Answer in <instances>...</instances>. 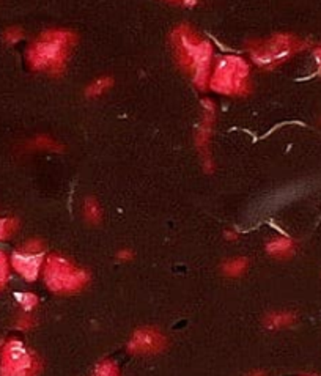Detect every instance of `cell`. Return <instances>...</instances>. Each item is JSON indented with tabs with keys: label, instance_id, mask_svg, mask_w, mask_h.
Masks as SVG:
<instances>
[{
	"label": "cell",
	"instance_id": "6da1fadb",
	"mask_svg": "<svg viewBox=\"0 0 321 376\" xmlns=\"http://www.w3.org/2000/svg\"><path fill=\"white\" fill-rule=\"evenodd\" d=\"M170 41L177 63L191 74L199 90H205L211 76L213 44L188 24L178 26L172 32Z\"/></svg>",
	"mask_w": 321,
	"mask_h": 376
},
{
	"label": "cell",
	"instance_id": "7a4b0ae2",
	"mask_svg": "<svg viewBox=\"0 0 321 376\" xmlns=\"http://www.w3.org/2000/svg\"><path fill=\"white\" fill-rule=\"evenodd\" d=\"M78 36L71 30L52 28L43 32L27 49V62L32 70L49 74H62Z\"/></svg>",
	"mask_w": 321,
	"mask_h": 376
},
{
	"label": "cell",
	"instance_id": "3957f363",
	"mask_svg": "<svg viewBox=\"0 0 321 376\" xmlns=\"http://www.w3.org/2000/svg\"><path fill=\"white\" fill-rule=\"evenodd\" d=\"M251 68L243 57L223 56L210 76L208 85L216 93L226 96H244L251 92Z\"/></svg>",
	"mask_w": 321,
	"mask_h": 376
},
{
	"label": "cell",
	"instance_id": "277c9868",
	"mask_svg": "<svg viewBox=\"0 0 321 376\" xmlns=\"http://www.w3.org/2000/svg\"><path fill=\"white\" fill-rule=\"evenodd\" d=\"M305 48L307 43L290 33H279L268 40L251 41L248 44L252 62L263 70H274Z\"/></svg>",
	"mask_w": 321,
	"mask_h": 376
},
{
	"label": "cell",
	"instance_id": "5b68a950",
	"mask_svg": "<svg viewBox=\"0 0 321 376\" xmlns=\"http://www.w3.org/2000/svg\"><path fill=\"white\" fill-rule=\"evenodd\" d=\"M90 276L85 269L73 265L58 255H51L44 265V282L57 295H73L87 287Z\"/></svg>",
	"mask_w": 321,
	"mask_h": 376
},
{
	"label": "cell",
	"instance_id": "8992f818",
	"mask_svg": "<svg viewBox=\"0 0 321 376\" xmlns=\"http://www.w3.org/2000/svg\"><path fill=\"white\" fill-rule=\"evenodd\" d=\"M41 360L26 348L19 340H10L4 345L0 355V376H38Z\"/></svg>",
	"mask_w": 321,
	"mask_h": 376
},
{
	"label": "cell",
	"instance_id": "52a82bcc",
	"mask_svg": "<svg viewBox=\"0 0 321 376\" xmlns=\"http://www.w3.org/2000/svg\"><path fill=\"white\" fill-rule=\"evenodd\" d=\"M216 122V108L210 100L204 101V117H201L200 126L196 134V145L199 153L204 157V165L208 174H211L214 169L213 157H211V135H213V127Z\"/></svg>",
	"mask_w": 321,
	"mask_h": 376
},
{
	"label": "cell",
	"instance_id": "ba28073f",
	"mask_svg": "<svg viewBox=\"0 0 321 376\" xmlns=\"http://www.w3.org/2000/svg\"><path fill=\"white\" fill-rule=\"evenodd\" d=\"M167 347V338L154 328H140L134 333L128 343V351L132 355H154Z\"/></svg>",
	"mask_w": 321,
	"mask_h": 376
},
{
	"label": "cell",
	"instance_id": "9c48e42d",
	"mask_svg": "<svg viewBox=\"0 0 321 376\" xmlns=\"http://www.w3.org/2000/svg\"><path fill=\"white\" fill-rule=\"evenodd\" d=\"M41 263H43L41 254H26L19 251L16 254H13L11 257L13 268L28 282H32L38 277Z\"/></svg>",
	"mask_w": 321,
	"mask_h": 376
},
{
	"label": "cell",
	"instance_id": "30bf717a",
	"mask_svg": "<svg viewBox=\"0 0 321 376\" xmlns=\"http://www.w3.org/2000/svg\"><path fill=\"white\" fill-rule=\"evenodd\" d=\"M266 251H268V254L273 255V257H275V258H288V257H291V255H293L295 244L290 238L280 236V238L273 239L271 243H268Z\"/></svg>",
	"mask_w": 321,
	"mask_h": 376
},
{
	"label": "cell",
	"instance_id": "8fae6325",
	"mask_svg": "<svg viewBox=\"0 0 321 376\" xmlns=\"http://www.w3.org/2000/svg\"><path fill=\"white\" fill-rule=\"evenodd\" d=\"M296 321V315L293 312H273L268 313L265 318V325L270 329L288 328Z\"/></svg>",
	"mask_w": 321,
	"mask_h": 376
},
{
	"label": "cell",
	"instance_id": "7c38bea8",
	"mask_svg": "<svg viewBox=\"0 0 321 376\" xmlns=\"http://www.w3.org/2000/svg\"><path fill=\"white\" fill-rule=\"evenodd\" d=\"M82 213H84L85 221L92 225H98L102 221V209L95 197L85 199L84 207H82Z\"/></svg>",
	"mask_w": 321,
	"mask_h": 376
},
{
	"label": "cell",
	"instance_id": "4fadbf2b",
	"mask_svg": "<svg viewBox=\"0 0 321 376\" xmlns=\"http://www.w3.org/2000/svg\"><path fill=\"white\" fill-rule=\"evenodd\" d=\"M249 266V260L244 257H238V258H230L226 263H223L222 271L223 274L227 277H240L246 273V269Z\"/></svg>",
	"mask_w": 321,
	"mask_h": 376
},
{
	"label": "cell",
	"instance_id": "5bb4252c",
	"mask_svg": "<svg viewBox=\"0 0 321 376\" xmlns=\"http://www.w3.org/2000/svg\"><path fill=\"white\" fill-rule=\"evenodd\" d=\"M112 85H114V79H112V78H109V76L98 78V79H95L92 84L85 88V95L88 98H98V96L106 93L107 90H110Z\"/></svg>",
	"mask_w": 321,
	"mask_h": 376
},
{
	"label": "cell",
	"instance_id": "9a60e30c",
	"mask_svg": "<svg viewBox=\"0 0 321 376\" xmlns=\"http://www.w3.org/2000/svg\"><path fill=\"white\" fill-rule=\"evenodd\" d=\"M31 148L33 150H41V152H62L63 147L58 144L57 140L48 135H38L31 142Z\"/></svg>",
	"mask_w": 321,
	"mask_h": 376
},
{
	"label": "cell",
	"instance_id": "2e32d148",
	"mask_svg": "<svg viewBox=\"0 0 321 376\" xmlns=\"http://www.w3.org/2000/svg\"><path fill=\"white\" fill-rule=\"evenodd\" d=\"M19 229V222L14 217H5V219H0V241L4 239L11 238L14 233Z\"/></svg>",
	"mask_w": 321,
	"mask_h": 376
},
{
	"label": "cell",
	"instance_id": "e0dca14e",
	"mask_svg": "<svg viewBox=\"0 0 321 376\" xmlns=\"http://www.w3.org/2000/svg\"><path fill=\"white\" fill-rule=\"evenodd\" d=\"M95 376H120V372H118V367L112 360H104V362L96 367Z\"/></svg>",
	"mask_w": 321,
	"mask_h": 376
},
{
	"label": "cell",
	"instance_id": "ac0fdd59",
	"mask_svg": "<svg viewBox=\"0 0 321 376\" xmlns=\"http://www.w3.org/2000/svg\"><path fill=\"white\" fill-rule=\"evenodd\" d=\"M24 38V30L21 27H9L4 32V41L6 44H16Z\"/></svg>",
	"mask_w": 321,
	"mask_h": 376
},
{
	"label": "cell",
	"instance_id": "d6986e66",
	"mask_svg": "<svg viewBox=\"0 0 321 376\" xmlns=\"http://www.w3.org/2000/svg\"><path fill=\"white\" fill-rule=\"evenodd\" d=\"M18 301L26 312H31L33 307L38 304V298H36L33 293H22V295H18Z\"/></svg>",
	"mask_w": 321,
	"mask_h": 376
},
{
	"label": "cell",
	"instance_id": "ffe728a7",
	"mask_svg": "<svg viewBox=\"0 0 321 376\" xmlns=\"http://www.w3.org/2000/svg\"><path fill=\"white\" fill-rule=\"evenodd\" d=\"M44 251V243L41 239H28L27 243L21 246V252L26 254H41Z\"/></svg>",
	"mask_w": 321,
	"mask_h": 376
},
{
	"label": "cell",
	"instance_id": "44dd1931",
	"mask_svg": "<svg viewBox=\"0 0 321 376\" xmlns=\"http://www.w3.org/2000/svg\"><path fill=\"white\" fill-rule=\"evenodd\" d=\"M9 258H6V255L4 252H0V287H5L6 281H9Z\"/></svg>",
	"mask_w": 321,
	"mask_h": 376
},
{
	"label": "cell",
	"instance_id": "7402d4cb",
	"mask_svg": "<svg viewBox=\"0 0 321 376\" xmlns=\"http://www.w3.org/2000/svg\"><path fill=\"white\" fill-rule=\"evenodd\" d=\"M33 325H35V318L28 312L19 315L18 320H16V328L19 330H28V329L33 328Z\"/></svg>",
	"mask_w": 321,
	"mask_h": 376
},
{
	"label": "cell",
	"instance_id": "603a6c76",
	"mask_svg": "<svg viewBox=\"0 0 321 376\" xmlns=\"http://www.w3.org/2000/svg\"><path fill=\"white\" fill-rule=\"evenodd\" d=\"M134 257V252L131 249H122L117 254V258L120 261H131Z\"/></svg>",
	"mask_w": 321,
	"mask_h": 376
},
{
	"label": "cell",
	"instance_id": "cb8c5ba5",
	"mask_svg": "<svg viewBox=\"0 0 321 376\" xmlns=\"http://www.w3.org/2000/svg\"><path fill=\"white\" fill-rule=\"evenodd\" d=\"M166 2L181 6H196L199 4V0H166Z\"/></svg>",
	"mask_w": 321,
	"mask_h": 376
},
{
	"label": "cell",
	"instance_id": "d4e9b609",
	"mask_svg": "<svg viewBox=\"0 0 321 376\" xmlns=\"http://www.w3.org/2000/svg\"><path fill=\"white\" fill-rule=\"evenodd\" d=\"M315 60H317V65H318V70L321 73V48H318L315 51Z\"/></svg>",
	"mask_w": 321,
	"mask_h": 376
},
{
	"label": "cell",
	"instance_id": "484cf974",
	"mask_svg": "<svg viewBox=\"0 0 321 376\" xmlns=\"http://www.w3.org/2000/svg\"><path fill=\"white\" fill-rule=\"evenodd\" d=\"M248 376H268V373L263 372V370H253Z\"/></svg>",
	"mask_w": 321,
	"mask_h": 376
},
{
	"label": "cell",
	"instance_id": "4316f807",
	"mask_svg": "<svg viewBox=\"0 0 321 376\" xmlns=\"http://www.w3.org/2000/svg\"><path fill=\"white\" fill-rule=\"evenodd\" d=\"M226 238H227V239H236V238H238V235H236L235 231H231V230H230V231H227V233H226Z\"/></svg>",
	"mask_w": 321,
	"mask_h": 376
},
{
	"label": "cell",
	"instance_id": "83f0119b",
	"mask_svg": "<svg viewBox=\"0 0 321 376\" xmlns=\"http://www.w3.org/2000/svg\"><path fill=\"white\" fill-rule=\"evenodd\" d=\"M302 376H317V375H302Z\"/></svg>",
	"mask_w": 321,
	"mask_h": 376
},
{
	"label": "cell",
	"instance_id": "f1b7e54d",
	"mask_svg": "<svg viewBox=\"0 0 321 376\" xmlns=\"http://www.w3.org/2000/svg\"><path fill=\"white\" fill-rule=\"evenodd\" d=\"M0 347H2V342H0Z\"/></svg>",
	"mask_w": 321,
	"mask_h": 376
},
{
	"label": "cell",
	"instance_id": "f546056e",
	"mask_svg": "<svg viewBox=\"0 0 321 376\" xmlns=\"http://www.w3.org/2000/svg\"><path fill=\"white\" fill-rule=\"evenodd\" d=\"M0 290H2V287H0Z\"/></svg>",
	"mask_w": 321,
	"mask_h": 376
}]
</instances>
